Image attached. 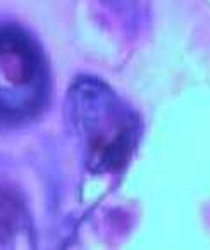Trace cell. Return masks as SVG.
<instances>
[{
	"mask_svg": "<svg viewBox=\"0 0 210 250\" xmlns=\"http://www.w3.org/2000/svg\"><path fill=\"white\" fill-rule=\"evenodd\" d=\"M67 112L90 169L107 173L128 164L140 142V119L103 81L88 76L74 81Z\"/></svg>",
	"mask_w": 210,
	"mask_h": 250,
	"instance_id": "1",
	"label": "cell"
},
{
	"mask_svg": "<svg viewBox=\"0 0 210 250\" xmlns=\"http://www.w3.org/2000/svg\"><path fill=\"white\" fill-rule=\"evenodd\" d=\"M47 92V62L33 38L16 26L0 28V118L9 123L33 118Z\"/></svg>",
	"mask_w": 210,
	"mask_h": 250,
	"instance_id": "2",
	"label": "cell"
}]
</instances>
